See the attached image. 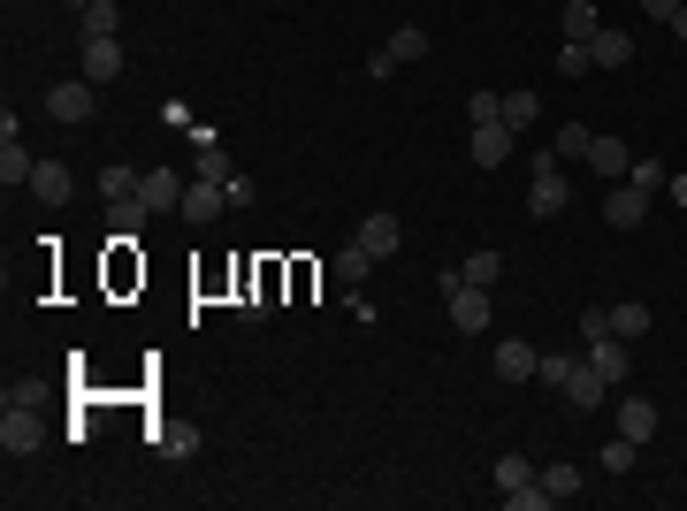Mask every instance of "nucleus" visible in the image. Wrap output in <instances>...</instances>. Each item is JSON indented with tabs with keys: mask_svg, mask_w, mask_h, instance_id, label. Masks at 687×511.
I'll return each mask as SVG.
<instances>
[{
	"mask_svg": "<svg viewBox=\"0 0 687 511\" xmlns=\"http://www.w3.org/2000/svg\"><path fill=\"white\" fill-rule=\"evenodd\" d=\"M436 291H443V306H451V329H459V337H482V329H489V314H497V291L466 283L459 268H443V275H436Z\"/></svg>",
	"mask_w": 687,
	"mask_h": 511,
	"instance_id": "1",
	"label": "nucleus"
},
{
	"mask_svg": "<svg viewBox=\"0 0 687 511\" xmlns=\"http://www.w3.org/2000/svg\"><path fill=\"white\" fill-rule=\"evenodd\" d=\"M565 198H573L565 161H558V154H534V169H527V214H534V222H558V214H565Z\"/></svg>",
	"mask_w": 687,
	"mask_h": 511,
	"instance_id": "2",
	"label": "nucleus"
},
{
	"mask_svg": "<svg viewBox=\"0 0 687 511\" xmlns=\"http://www.w3.org/2000/svg\"><path fill=\"white\" fill-rule=\"evenodd\" d=\"M38 443H46V420H38L31 405L8 397V405H0V451H8V458H31Z\"/></svg>",
	"mask_w": 687,
	"mask_h": 511,
	"instance_id": "3",
	"label": "nucleus"
},
{
	"mask_svg": "<svg viewBox=\"0 0 687 511\" xmlns=\"http://www.w3.org/2000/svg\"><path fill=\"white\" fill-rule=\"evenodd\" d=\"M92 107H100V84H92V77H69V84H54V92H46V115H54V123H69V130H77V123H92Z\"/></svg>",
	"mask_w": 687,
	"mask_h": 511,
	"instance_id": "4",
	"label": "nucleus"
},
{
	"mask_svg": "<svg viewBox=\"0 0 687 511\" xmlns=\"http://www.w3.org/2000/svg\"><path fill=\"white\" fill-rule=\"evenodd\" d=\"M513 146H519L513 123H474V146H466V154H474V169H505Z\"/></svg>",
	"mask_w": 687,
	"mask_h": 511,
	"instance_id": "5",
	"label": "nucleus"
},
{
	"mask_svg": "<svg viewBox=\"0 0 687 511\" xmlns=\"http://www.w3.org/2000/svg\"><path fill=\"white\" fill-rule=\"evenodd\" d=\"M183 183H191V175L146 169V183H138V206H146V214H183Z\"/></svg>",
	"mask_w": 687,
	"mask_h": 511,
	"instance_id": "6",
	"label": "nucleus"
},
{
	"mask_svg": "<svg viewBox=\"0 0 687 511\" xmlns=\"http://www.w3.org/2000/svg\"><path fill=\"white\" fill-rule=\"evenodd\" d=\"M77 77H92V84H115V77H123V38H85V54H77Z\"/></svg>",
	"mask_w": 687,
	"mask_h": 511,
	"instance_id": "7",
	"label": "nucleus"
},
{
	"mask_svg": "<svg viewBox=\"0 0 687 511\" xmlns=\"http://www.w3.org/2000/svg\"><path fill=\"white\" fill-rule=\"evenodd\" d=\"M604 222H611V229H642V222H650V191L611 183V191H604Z\"/></svg>",
	"mask_w": 687,
	"mask_h": 511,
	"instance_id": "8",
	"label": "nucleus"
},
{
	"mask_svg": "<svg viewBox=\"0 0 687 511\" xmlns=\"http://www.w3.org/2000/svg\"><path fill=\"white\" fill-rule=\"evenodd\" d=\"M581 351H588V366H596V374H604L611 389L627 382V337H588Z\"/></svg>",
	"mask_w": 687,
	"mask_h": 511,
	"instance_id": "9",
	"label": "nucleus"
},
{
	"mask_svg": "<svg viewBox=\"0 0 687 511\" xmlns=\"http://www.w3.org/2000/svg\"><path fill=\"white\" fill-rule=\"evenodd\" d=\"M222 206H229V198H222V183H206V175H191V183H183V222H191V229H199V222H214Z\"/></svg>",
	"mask_w": 687,
	"mask_h": 511,
	"instance_id": "10",
	"label": "nucleus"
},
{
	"mask_svg": "<svg viewBox=\"0 0 687 511\" xmlns=\"http://www.w3.org/2000/svg\"><path fill=\"white\" fill-rule=\"evenodd\" d=\"M619 435L627 443H650L657 435V397H619Z\"/></svg>",
	"mask_w": 687,
	"mask_h": 511,
	"instance_id": "11",
	"label": "nucleus"
},
{
	"mask_svg": "<svg viewBox=\"0 0 687 511\" xmlns=\"http://www.w3.org/2000/svg\"><path fill=\"white\" fill-rule=\"evenodd\" d=\"M69 191H77V175L61 169V161H38V175H31V198L38 206H69Z\"/></svg>",
	"mask_w": 687,
	"mask_h": 511,
	"instance_id": "12",
	"label": "nucleus"
},
{
	"mask_svg": "<svg viewBox=\"0 0 687 511\" xmlns=\"http://www.w3.org/2000/svg\"><path fill=\"white\" fill-rule=\"evenodd\" d=\"M397 237H405V229H397V214H390V206H382V214H367V222H359V245H367V252H374V260H390V252H397Z\"/></svg>",
	"mask_w": 687,
	"mask_h": 511,
	"instance_id": "13",
	"label": "nucleus"
},
{
	"mask_svg": "<svg viewBox=\"0 0 687 511\" xmlns=\"http://www.w3.org/2000/svg\"><path fill=\"white\" fill-rule=\"evenodd\" d=\"M588 169L604 175V183H627V169H634V161H627V146H619V138H588Z\"/></svg>",
	"mask_w": 687,
	"mask_h": 511,
	"instance_id": "14",
	"label": "nucleus"
},
{
	"mask_svg": "<svg viewBox=\"0 0 687 511\" xmlns=\"http://www.w3.org/2000/svg\"><path fill=\"white\" fill-rule=\"evenodd\" d=\"M138 183H146V175H138V169H123V161H108V169L92 175V191H100L108 206H123V198H138Z\"/></svg>",
	"mask_w": 687,
	"mask_h": 511,
	"instance_id": "15",
	"label": "nucleus"
},
{
	"mask_svg": "<svg viewBox=\"0 0 687 511\" xmlns=\"http://www.w3.org/2000/svg\"><path fill=\"white\" fill-rule=\"evenodd\" d=\"M588 54H596V69H627V61H634V38H627V31H611V23H604V31H596V38H588Z\"/></svg>",
	"mask_w": 687,
	"mask_h": 511,
	"instance_id": "16",
	"label": "nucleus"
},
{
	"mask_svg": "<svg viewBox=\"0 0 687 511\" xmlns=\"http://www.w3.org/2000/svg\"><path fill=\"white\" fill-rule=\"evenodd\" d=\"M534 366H542V351H534V343H519V337H505L497 374H505V382H534Z\"/></svg>",
	"mask_w": 687,
	"mask_h": 511,
	"instance_id": "17",
	"label": "nucleus"
},
{
	"mask_svg": "<svg viewBox=\"0 0 687 511\" xmlns=\"http://www.w3.org/2000/svg\"><path fill=\"white\" fill-rule=\"evenodd\" d=\"M367 268H374V252H367V245H359V237H351V245H344L337 260H329V275H337L344 291H359V283H367Z\"/></svg>",
	"mask_w": 687,
	"mask_h": 511,
	"instance_id": "18",
	"label": "nucleus"
},
{
	"mask_svg": "<svg viewBox=\"0 0 687 511\" xmlns=\"http://www.w3.org/2000/svg\"><path fill=\"white\" fill-rule=\"evenodd\" d=\"M191 175H206V183H229V175H237V161H229L214 138H199V154H191Z\"/></svg>",
	"mask_w": 687,
	"mask_h": 511,
	"instance_id": "19",
	"label": "nucleus"
},
{
	"mask_svg": "<svg viewBox=\"0 0 687 511\" xmlns=\"http://www.w3.org/2000/svg\"><path fill=\"white\" fill-rule=\"evenodd\" d=\"M77 23H85V38H115L123 31V8L115 0H92V8H77Z\"/></svg>",
	"mask_w": 687,
	"mask_h": 511,
	"instance_id": "20",
	"label": "nucleus"
},
{
	"mask_svg": "<svg viewBox=\"0 0 687 511\" xmlns=\"http://www.w3.org/2000/svg\"><path fill=\"white\" fill-rule=\"evenodd\" d=\"M382 54H390V69H405V61H420V54H428V31H420V23H405V31H390V46H382Z\"/></svg>",
	"mask_w": 687,
	"mask_h": 511,
	"instance_id": "21",
	"label": "nucleus"
},
{
	"mask_svg": "<svg viewBox=\"0 0 687 511\" xmlns=\"http://www.w3.org/2000/svg\"><path fill=\"white\" fill-rule=\"evenodd\" d=\"M146 222H154V214H146L138 198H123V206H108V229H115V245H131V237H146Z\"/></svg>",
	"mask_w": 687,
	"mask_h": 511,
	"instance_id": "22",
	"label": "nucleus"
},
{
	"mask_svg": "<svg viewBox=\"0 0 687 511\" xmlns=\"http://www.w3.org/2000/svg\"><path fill=\"white\" fill-rule=\"evenodd\" d=\"M459 275H466V283H482V291H497V283H505V252H466V260H459Z\"/></svg>",
	"mask_w": 687,
	"mask_h": 511,
	"instance_id": "23",
	"label": "nucleus"
},
{
	"mask_svg": "<svg viewBox=\"0 0 687 511\" xmlns=\"http://www.w3.org/2000/svg\"><path fill=\"white\" fill-rule=\"evenodd\" d=\"M650 321H657V314H650V306H634V298H627V306H611V337H627V343L650 337Z\"/></svg>",
	"mask_w": 687,
	"mask_h": 511,
	"instance_id": "24",
	"label": "nucleus"
},
{
	"mask_svg": "<svg viewBox=\"0 0 687 511\" xmlns=\"http://www.w3.org/2000/svg\"><path fill=\"white\" fill-rule=\"evenodd\" d=\"M596 31H604V15H596V0H565V38H581V46H588Z\"/></svg>",
	"mask_w": 687,
	"mask_h": 511,
	"instance_id": "25",
	"label": "nucleus"
},
{
	"mask_svg": "<svg viewBox=\"0 0 687 511\" xmlns=\"http://www.w3.org/2000/svg\"><path fill=\"white\" fill-rule=\"evenodd\" d=\"M588 138H596L588 123H558V138H550V154H558V161H588Z\"/></svg>",
	"mask_w": 687,
	"mask_h": 511,
	"instance_id": "26",
	"label": "nucleus"
},
{
	"mask_svg": "<svg viewBox=\"0 0 687 511\" xmlns=\"http://www.w3.org/2000/svg\"><path fill=\"white\" fill-rule=\"evenodd\" d=\"M534 481L550 489V504H565V497H581V466H534Z\"/></svg>",
	"mask_w": 687,
	"mask_h": 511,
	"instance_id": "27",
	"label": "nucleus"
},
{
	"mask_svg": "<svg viewBox=\"0 0 687 511\" xmlns=\"http://www.w3.org/2000/svg\"><path fill=\"white\" fill-rule=\"evenodd\" d=\"M31 175H38V161L8 138V146H0V183H23V191H31Z\"/></svg>",
	"mask_w": 687,
	"mask_h": 511,
	"instance_id": "28",
	"label": "nucleus"
},
{
	"mask_svg": "<svg viewBox=\"0 0 687 511\" xmlns=\"http://www.w3.org/2000/svg\"><path fill=\"white\" fill-rule=\"evenodd\" d=\"M527 481H534V458H519V451H505V458H497V489L513 497V489H527Z\"/></svg>",
	"mask_w": 687,
	"mask_h": 511,
	"instance_id": "29",
	"label": "nucleus"
},
{
	"mask_svg": "<svg viewBox=\"0 0 687 511\" xmlns=\"http://www.w3.org/2000/svg\"><path fill=\"white\" fill-rule=\"evenodd\" d=\"M534 115H542V100H534L527 84H519V92H505V123H513V130H527Z\"/></svg>",
	"mask_w": 687,
	"mask_h": 511,
	"instance_id": "30",
	"label": "nucleus"
},
{
	"mask_svg": "<svg viewBox=\"0 0 687 511\" xmlns=\"http://www.w3.org/2000/svg\"><path fill=\"white\" fill-rule=\"evenodd\" d=\"M588 69H596V54H588L581 38H565V46H558V77H588Z\"/></svg>",
	"mask_w": 687,
	"mask_h": 511,
	"instance_id": "31",
	"label": "nucleus"
},
{
	"mask_svg": "<svg viewBox=\"0 0 687 511\" xmlns=\"http://www.w3.org/2000/svg\"><path fill=\"white\" fill-rule=\"evenodd\" d=\"M627 183H634V191H650V198H657V191H665V183H673V175H665V161H634V169H627Z\"/></svg>",
	"mask_w": 687,
	"mask_h": 511,
	"instance_id": "32",
	"label": "nucleus"
},
{
	"mask_svg": "<svg viewBox=\"0 0 687 511\" xmlns=\"http://www.w3.org/2000/svg\"><path fill=\"white\" fill-rule=\"evenodd\" d=\"M466 123H505V100H497V92H474V100H466Z\"/></svg>",
	"mask_w": 687,
	"mask_h": 511,
	"instance_id": "33",
	"label": "nucleus"
},
{
	"mask_svg": "<svg viewBox=\"0 0 687 511\" xmlns=\"http://www.w3.org/2000/svg\"><path fill=\"white\" fill-rule=\"evenodd\" d=\"M634 451H642V443H627V435H611V443H604V474H627V466H634Z\"/></svg>",
	"mask_w": 687,
	"mask_h": 511,
	"instance_id": "34",
	"label": "nucleus"
},
{
	"mask_svg": "<svg viewBox=\"0 0 687 511\" xmlns=\"http://www.w3.org/2000/svg\"><path fill=\"white\" fill-rule=\"evenodd\" d=\"M191 451H199V428H169L161 435V458H191Z\"/></svg>",
	"mask_w": 687,
	"mask_h": 511,
	"instance_id": "35",
	"label": "nucleus"
},
{
	"mask_svg": "<svg viewBox=\"0 0 687 511\" xmlns=\"http://www.w3.org/2000/svg\"><path fill=\"white\" fill-rule=\"evenodd\" d=\"M505 504H513V511H550V489H542V481H527V489H513Z\"/></svg>",
	"mask_w": 687,
	"mask_h": 511,
	"instance_id": "36",
	"label": "nucleus"
},
{
	"mask_svg": "<svg viewBox=\"0 0 687 511\" xmlns=\"http://www.w3.org/2000/svg\"><path fill=\"white\" fill-rule=\"evenodd\" d=\"M588 337H611V306H588V314H581V343Z\"/></svg>",
	"mask_w": 687,
	"mask_h": 511,
	"instance_id": "37",
	"label": "nucleus"
},
{
	"mask_svg": "<svg viewBox=\"0 0 687 511\" xmlns=\"http://www.w3.org/2000/svg\"><path fill=\"white\" fill-rule=\"evenodd\" d=\"M642 15H657V23H673V15H680V0H642Z\"/></svg>",
	"mask_w": 687,
	"mask_h": 511,
	"instance_id": "38",
	"label": "nucleus"
},
{
	"mask_svg": "<svg viewBox=\"0 0 687 511\" xmlns=\"http://www.w3.org/2000/svg\"><path fill=\"white\" fill-rule=\"evenodd\" d=\"M665 31H673V38H680V46H687V0H680V15H673V23H665Z\"/></svg>",
	"mask_w": 687,
	"mask_h": 511,
	"instance_id": "39",
	"label": "nucleus"
},
{
	"mask_svg": "<svg viewBox=\"0 0 687 511\" xmlns=\"http://www.w3.org/2000/svg\"><path fill=\"white\" fill-rule=\"evenodd\" d=\"M665 191H673V198H680V206H687V175H673V183H665Z\"/></svg>",
	"mask_w": 687,
	"mask_h": 511,
	"instance_id": "40",
	"label": "nucleus"
},
{
	"mask_svg": "<svg viewBox=\"0 0 687 511\" xmlns=\"http://www.w3.org/2000/svg\"><path fill=\"white\" fill-rule=\"evenodd\" d=\"M69 8H92V0H69Z\"/></svg>",
	"mask_w": 687,
	"mask_h": 511,
	"instance_id": "41",
	"label": "nucleus"
}]
</instances>
